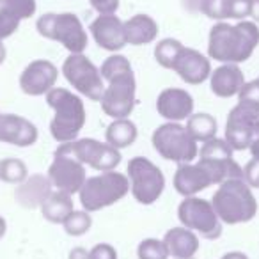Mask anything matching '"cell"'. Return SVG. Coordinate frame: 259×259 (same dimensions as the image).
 <instances>
[{
  "label": "cell",
  "instance_id": "obj_1",
  "mask_svg": "<svg viewBox=\"0 0 259 259\" xmlns=\"http://www.w3.org/2000/svg\"><path fill=\"white\" fill-rule=\"evenodd\" d=\"M100 73L108 82L100 101L101 110L112 119L128 117L137 103V82L130 61L124 55L114 54L105 59Z\"/></svg>",
  "mask_w": 259,
  "mask_h": 259
},
{
  "label": "cell",
  "instance_id": "obj_2",
  "mask_svg": "<svg viewBox=\"0 0 259 259\" xmlns=\"http://www.w3.org/2000/svg\"><path fill=\"white\" fill-rule=\"evenodd\" d=\"M259 45V27L255 22L241 20L236 25L219 22L211 27L208 55L224 64H240L252 57Z\"/></svg>",
  "mask_w": 259,
  "mask_h": 259
},
{
  "label": "cell",
  "instance_id": "obj_3",
  "mask_svg": "<svg viewBox=\"0 0 259 259\" xmlns=\"http://www.w3.org/2000/svg\"><path fill=\"white\" fill-rule=\"evenodd\" d=\"M47 103L54 110V119L50 122L52 137L59 144L76 141L87 121L82 98L64 87H54L47 94Z\"/></svg>",
  "mask_w": 259,
  "mask_h": 259
},
{
  "label": "cell",
  "instance_id": "obj_4",
  "mask_svg": "<svg viewBox=\"0 0 259 259\" xmlns=\"http://www.w3.org/2000/svg\"><path fill=\"white\" fill-rule=\"evenodd\" d=\"M211 204L220 222L229 226L250 222L257 215V201L252 194V188L241 178L220 183L213 194Z\"/></svg>",
  "mask_w": 259,
  "mask_h": 259
},
{
  "label": "cell",
  "instance_id": "obj_5",
  "mask_svg": "<svg viewBox=\"0 0 259 259\" xmlns=\"http://www.w3.org/2000/svg\"><path fill=\"white\" fill-rule=\"evenodd\" d=\"M130 192V180L126 174L107 170L98 176L87 178L78 192L82 208L89 213L100 211L124 199Z\"/></svg>",
  "mask_w": 259,
  "mask_h": 259
},
{
  "label": "cell",
  "instance_id": "obj_6",
  "mask_svg": "<svg viewBox=\"0 0 259 259\" xmlns=\"http://www.w3.org/2000/svg\"><path fill=\"white\" fill-rule=\"evenodd\" d=\"M43 37L61 43L69 54H83L89 45L87 30L73 13H47L36 23Z\"/></svg>",
  "mask_w": 259,
  "mask_h": 259
},
{
  "label": "cell",
  "instance_id": "obj_7",
  "mask_svg": "<svg viewBox=\"0 0 259 259\" xmlns=\"http://www.w3.org/2000/svg\"><path fill=\"white\" fill-rule=\"evenodd\" d=\"M153 148L162 158L176 163H192L199 156L197 141L180 122H165L153 134Z\"/></svg>",
  "mask_w": 259,
  "mask_h": 259
},
{
  "label": "cell",
  "instance_id": "obj_8",
  "mask_svg": "<svg viewBox=\"0 0 259 259\" xmlns=\"http://www.w3.org/2000/svg\"><path fill=\"white\" fill-rule=\"evenodd\" d=\"M130 190L135 201L144 206H151L162 197L165 190V176L158 165L144 156H135L128 163Z\"/></svg>",
  "mask_w": 259,
  "mask_h": 259
},
{
  "label": "cell",
  "instance_id": "obj_9",
  "mask_svg": "<svg viewBox=\"0 0 259 259\" xmlns=\"http://www.w3.org/2000/svg\"><path fill=\"white\" fill-rule=\"evenodd\" d=\"M259 137V105L241 101L231 108L226 122V142L233 151L250 149Z\"/></svg>",
  "mask_w": 259,
  "mask_h": 259
},
{
  "label": "cell",
  "instance_id": "obj_10",
  "mask_svg": "<svg viewBox=\"0 0 259 259\" xmlns=\"http://www.w3.org/2000/svg\"><path fill=\"white\" fill-rule=\"evenodd\" d=\"M178 219L181 226L194 231L206 240H217L222 234V222L213 208L211 201L199 197H185L178 206Z\"/></svg>",
  "mask_w": 259,
  "mask_h": 259
},
{
  "label": "cell",
  "instance_id": "obj_11",
  "mask_svg": "<svg viewBox=\"0 0 259 259\" xmlns=\"http://www.w3.org/2000/svg\"><path fill=\"white\" fill-rule=\"evenodd\" d=\"M57 151L71 155L80 163L98 170V172H107L115 170V167L121 163V151L112 148L110 144H101L96 139H78V141L64 142L59 144Z\"/></svg>",
  "mask_w": 259,
  "mask_h": 259
},
{
  "label": "cell",
  "instance_id": "obj_12",
  "mask_svg": "<svg viewBox=\"0 0 259 259\" xmlns=\"http://www.w3.org/2000/svg\"><path fill=\"white\" fill-rule=\"evenodd\" d=\"M62 73L68 83L91 101H101L105 93L103 76L87 55L69 54L62 64Z\"/></svg>",
  "mask_w": 259,
  "mask_h": 259
},
{
  "label": "cell",
  "instance_id": "obj_13",
  "mask_svg": "<svg viewBox=\"0 0 259 259\" xmlns=\"http://www.w3.org/2000/svg\"><path fill=\"white\" fill-rule=\"evenodd\" d=\"M48 178L57 190L68 192V194H78L87 180L85 165L80 163L76 158L66 153L55 151L54 162L48 169Z\"/></svg>",
  "mask_w": 259,
  "mask_h": 259
},
{
  "label": "cell",
  "instance_id": "obj_14",
  "mask_svg": "<svg viewBox=\"0 0 259 259\" xmlns=\"http://www.w3.org/2000/svg\"><path fill=\"white\" fill-rule=\"evenodd\" d=\"M59 69L47 59H36L20 75V87L27 96H43L55 87Z\"/></svg>",
  "mask_w": 259,
  "mask_h": 259
},
{
  "label": "cell",
  "instance_id": "obj_15",
  "mask_svg": "<svg viewBox=\"0 0 259 259\" xmlns=\"http://www.w3.org/2000/svg\"><path fill=\"white\" fill-rule=\"evenodd\" d=\"M39 139L37 126L16 114H0V142L16 148H29Z\"/></svg>",
  "mask_w": 259,
  "mask_h": 259
},
{
  "label": "cell",
  "instance_id": "obj_16",
  "mask_svg": "<svg viewBox=\"0 0 259 259\" xmlns=\"http://www.w3.org/2000/svg\"><path fill=\"white\" fill-rule=\"evenodd\" d=\"M156 110L169 122H181L194 114V98L180 87H167L156 98Z\"/></svg>",
  "mask_w": 259,
  "mask_h": 259
},
{
  "label": "cell",
  "instance_id": "obj_17",
  "mask_svg": "<svg viewBox=\"0 0 259 259\" xmlns=\"http://www.w3.org/2000/svg\"><path fill=\"white\" fill-rule=\"evenodd\" d=\"M94 41L100 48L107 52L122 50L126 47L124 37V22L115 15H100L89 27Z\"/></svg>",
  "mask_w": 259,
  "mask_h": 259
},
{
  "label": "cell",
  "instance_id": "obj_18",
  "mask_svg": "<svg viewBox=\"0 0 259 259\" xmlns=\"http://www.w3.org/2000/svg\"><path fill=\"white\" fill-rule=\"evenodd\" d=\"M172 71H176L178 76L188 85H199L206 82L211 75V62L199 50L185 47L174 62Z\"/></svg>",
  "mask_w": 259,
  "mask_h": 259
},
{
  "label": "cell",
  "instance_id": "obj_19",
  "mask_svg": "<svg viewBox=\"0 0 259 259\" xmlns=\"http://www.w3.org/2000/svg\"><path fill=\"white\" fill-rule=\"evenodd\" d=\"M213 185V178L201 162L180 163L174 174V188L183 197H194Z\"/></svg>",
  "mask_w": 259,
  "mask_h": 259
},
{
  "label": "cell",
  "instance_id": "obj_20",
  "mask_svg": "<svg viewBox=\"0 0 259 259\" xmlns=\"http://www.w3.org/2000/svg\"><path fill=\"white\" fill-rule=\"evenodd\" d=\"M197 9L211 20H245L250 16L252 0H194Z\"/></svg>",
  "mask_w": 259,
  "mask_h": 259
},
{
  "label": "cell",
  "instance_id": "obj_21",
  "mask_svg": "<svg viewBox=\"0 0 259 259\" xmlns=\"http://www.w3.org/2000/svg\"><path fill=\"white\" fill-rule=\"evenodd\" d=\"M52 187L54 185H52L48 176H45V174H32V176H29L23 183H20L16 187V202L29 209L41 208V204L52 194Z\"/></svg>",
  "mask_w": 259,
  "mask_h": 259
},
{
  "label": "cell",
  "instance_id": "obj_22",
  "mask_svg": "<svg viewBox=\"0 0 259 259\" xmlns=\"http://www.w3.org/2000/svg\"><path fill=\"white\" fill-rule=\"evenodd\" d=\"M243 85H245V76L238 64H222L209 75L211 93L219 98L238 96Z\"/></svg>",
  "mask_w": 259,
  "mask_h": 259
},
{
  "label": "cell",
  "instance_id": "obj_23",
  "mask_svg": "<svg viewBox=\"0 0 259 259\" xmlns=\"http://www.w3.org/2000/svg\"><path fill=\"white\" fill-rule=\"evenodd\" d=\"M163 243H165L169 255H172L174 259L194 257L201 248V241H199L197 234L183 226L172 227L167 231L163 236Z\"/></svg>",
  "mask_w": 259,
  "mask_h": 259
},
{
  "label": "cell",
  "instance_id": "obj_24",
  "mask_svg": "<svg viewBox=\"0 0 259 259\" xmlns=\"http://www.w3.org/2000/svg\"><path fill=\"white\" fill-rule=\"evenodd\" d=\"M156 36H158V23L149 15H135L124 22L126 45L142 47L153 43Z\"/></svg>",
  "mask_w": 259,
  "mask_h": 259
},
{
  "label": "cell",
  "instance_id": "obj_25",
  "mask_svg": "<svg viewBox=\"0 0 259 259\" xmlns=\"http://www.w3.org/2000/svg\"><path fill=\"white\" fill-rule=\"evenodd\" d=\"M73 209H75V204H73L71 194L62 190H52L47 201L41 204V213L52 224H64V220Z\"/></svg>",
  "mask_w": 259,
  "mask_h": 259
},
{
  "label": "cell",
  "instance_id": "obj_26",
  "mask_svg": "<svg viewBox=\"0 0 259 259\" xmlns=\"http://www.w3.org/2000/svg\"><path fill=\"white\" fill-rule=\"evenodd\" d=\"M139 137V130L137 124L134 121H130L128 117L124 119H114V122H110L105 132V139H107V144H110L115 149H124L130 148L132 144H135Z\"/></svg>",
  "mask_w": 259,
  "mask_h": 259
},
{
  "label": "cell",
  "instance_id": "obj_27",
  "mask_svg": "<svg viewBox=\"0 0 259 259\" xmlns=\"http://www.w3.org/2000/svg\"><path fill=\"white\" fill-rule=\"evenodd\" d=\"M188 134L197 142H206L217 137V119L211 114H192L187 119Z\"/></svg>",
  "mask_w": 259,
  "mask_h": 259
},
{
  "label": "cell",
  "instance_id": "obj_28",
  "mask_svg": "<svg viewBox=\"0 0 259 259\" xmlns=\"http://www.w3.org/2000/svg\"><path fill=\"white\" fill-rule=\"evenodd\" d=\"M183 43L172 37H165L162 39L158 45L155 47V59L162 68L165 69H172L176 59L180 57L181 50H183Z\"/></svg>",
  "mask_w": 259,
  "mask_h": 259
},
{
  "label": "cell",
  "instance_id": "obj_29",
  "mask_svg": "<svg viewBox=\"0 0 259 259\" xmlns=\"http://www.w3.org/2000/svg\"><path fill=\"white\" fill-rule=\"evenodd\" d=\"M29 178V169L18 158H4L0 162V180L9 185H20Z\"/></svg>",
  "mask_w": 259,
  "mask_h": 259
},
{
  "label": "cell",
  "instance_id": "obj_30",
  "mask_svg": "<svg viewBox=\"0 0 259 259\" xmlns=\"http://www.w3.org/2000/svg\"><path fill=\"white\" fill-rule=\"evenodd\" d=\"M199 156L206 160H229L233 158V148L226 142V139L213 137L202 142L199 149Z\"/></svg>",
  "mask_w": 259,
  "mask_h": 259
},
{
  "label": "cell",
  "instance_id": "obj_31",
  "mask_svg": "<svg viewBox=\"0 0 259 259\" xmlns=\"http://www.w3.org/2000/svg\"><path fill=\"white\" fill-rule=\"evenodd\" d=\"M62 226H64V231L69 236H83L93 226V219H91L89 211H85V209H82V211L73 209Z\"/></svg>",
  "mask_w": 259,
  "mask_h": 259
},
{
  "label": "cell",
  "instance_id": "obj_32",
  "mask_svg": "<svg viewBox=\"0 0 259 259\" xmlns=\"http://www.w3.org/2000/svg\"><path fill=\"white\" fill-rule=\"evenodd\" d=\"M0 9L16 16L18 20H27L36 15L37 4L36 0H2L0 2Z\"/></svg>",
  "mask_w": 259,
  "mask_h": 259
},
{
  "label": "cell",
  "instance_id": "obj_33",
  "mask_svg": "<svg viewBox=\"0 0 259 259\" xmlns=\"http://www.w3.org/2000/svg\"><path fill=\"white\" fill-rule=\"evenodd\" d=\"M139 259H169V252L163 243V240H156V238H146L139 243L137 248Z\"/></svg>",
  "mask_w": 259,
  "mask_h": 259
},
{
  "label": "cell",
  "instance_id": "obj_34",
  "mask_svg": "<svg viewBox=\"0 0 259 259\" xmlns=\"http://www.w3.org/2000/svg\"><path fill=\"white\" fill-rule=\"evenodd\" d=\"M20 22H22V20H18L16 16L9 15V13H6V11L0 9V41L11 37L13 34L18 30Z\"/></svg>",
  "mask_w": 259,
  "mask_h": 259
},
{
  "label": "cell",
  "instance_id": "obj_35",
  "mask_svg": "<svg viewBox=\"0 0 259 259\" xmlns=\"http://www.w3.org/2000/svg\"><path fill=\"white\" fill-rule=\"evenodd\" d=\"M238 100L241 101H250V103L259 105V78H254L250 82H245V85L241 87Z\"/></svg>",
  "mask_w": 259,
  "mask_h": 259
},
{
  "label": "cell",
  "instance_id": "obj_36",
  "mask_svg": "<svg viewBox=\"0 0 259 259\" xmlns=\"http://www.w3.org/2000/svg\"><path fill=\"white\" fill-rule=\"evenodd\" d=\"M243 180L250 188H259V158H252L243 169Z\"/></svg>",
  "mask_w": 259,
  "mask_h": 259
},
{
  "label": "cell",
  "instance_id": "obj_37",
  "mask_svg": "<svg viewBox=\"0 0 259 259\" xmlns=\"http://www.w3.org/2000/svg\"><path fill=\"white\" fill-rule=\"evenodd\" d=\"M89 259H117V250L110 243H98L89 250Z\"/></svg>",
  "mask_w": 259,
  "mask_h": 259
},
{
  "label": "cell",
  "instance_id": "obj_38",
  "mask_svg": "<svg viewBox=\"0 0 259 259\" xmlns=\"http://www.w3.org/2000/svg\"><path fill=\"white\" fill-rule=\"evenodd\" d=\"M89 2L100 15H115L119 9V0H89Z\"/></svg>",
  "mask_w": 259,
  "mask_h": 259
},
{
  "label": "cell",
  "instance_id": "obj_39",
  "mask_svg": "<svg viewBox=\"0 0 259 259\" xmlns=\"http://www.w3.org/2000/svg\"><path fill=\"white\" fill-rule=\"evenodd\" d=\"M69 259H89V252L82 247H75L69 252Z\"/></svg>",
  "mask_w": 259,
  "mask_h": 259
},
{
  "label": "cell",
  "instance_id": "obj_40",
  "mask_svg": "<svg viewBox=\"0 0 259 259\" xmlns=\"http://www.w3.org/2000/svg\"><path fill=\"white\" fill-rule=\"evenodd\" d=\"M222 259H248V255L243 254V252L233 250V252H227V254H224Z\"/></svg>",
  "mask_w": 259,
  "mask_h": 259
},
{
  "label": "cell",
  "instance_id": "obj_41",
  "mask_svg": "<svg viewBox=\"0 0 259 259\" xmlns=\"http://www.w3.org/2000/svg\"><path fill=\"white\" fill-rule=\"evenodd\" d=\"M250 16L255 23H259V0H252V8H250Z\"/></svg>",
  "mask_w": 259,
  "mask_h": 259
},
{
  "label": "cell",
  "instance_id": "obj_42",
  "mask_svg": "<svg viewBox=\"0 0 259 259\" xmlns=\"http://www.w3.org/2000/svg\"><path fill=\"white\" fill-rule=\"evenodd\" d=\"M250 153H252V158H259V137L254 141V144L250 146Z\"/></svg>",
  "mask_w": 259,
  "mask_h": 259
},
{
  "label": "cell",
  "instance_id": "obj_43",
  "mask_svg": "<svg viewBox=\"0 0 259 259\" xmlns=\"http://www.w3.org/2000/svg\"><path fill=\"white\" fill-rule=\"evenodd\" d=\"M6 231H8V222H6V219H4V217H0V240H2V238H4Z\"/></svg>",
  "mask_w": 259,
  "mask_h": 259
},
{
  "label": "cell",
  "instance_id": "obj_44",
  "mask_svg": "<svg viewBox=\"0 0 259 259\" xmlns=\"http://www.w3.org/2000/svg\"><path fill=\"white\" fill-rule=\"evenodd\" d=\"M6 55H8V52H6V47L2 45V41H0V64H4Z\"/></svg>",
  "mask_w": 259,
  "mask_h": 259
},
{
  "label": "cell",
  "instance_id": "obj_45",
  "mask_svg": "<svg viewBox=\"0 0 259 259\" xmlns=\"http://www.w3.org/2000/svg\"><path fill=\"white\" fill-rule=\"evenodd\" d=\"M183 259H195V257H183Z\"/></svg>",
  "mask_w": 259,
  "mask_h": 259
},
{
  "label": "cell",
  "instance_id": "obj_46",
  "mask_svg": "<svg viewBox=\"0 0 259 259\" xmlns=\"http://www.w3.org/2000/svg\"><path fill=\"white\" fill-rule=\"evenodd\" d=\"M0 2H2V0H0Z\"/></svg>",
  "mask_w": 259,
  "mask_h": 259
}]
</instances>
